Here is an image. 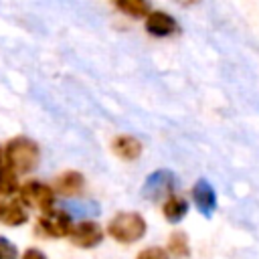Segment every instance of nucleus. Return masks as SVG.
Here are the masks:
<instances>
[{
  "label": "nucleus",
  "mask_w": 259,
  "mask_h": 259,
  "mask_svg": "<svg viewBox=\"0 0 259 259\" xmlns=\"http://www.w3.org/2000/svg\"><path fill=\"white\" fill-rule=\"evenodd\" d=\"M111 2L121 14L130 16V18H136V20L146 18L152 12L150 0H111Z\"/></svg>",
  "instance_id": "14"
},
{
  "label": "nucleus",
  "mask_w": 259,
  "mask_h": 259,
  "mask_svg": "<svg viewBox=\"0 0 259 259\" xmlns=\"http://www.w3.org/2000/svg\"><path fill=\"white\" fill-rule=\"evenodd\" d=\"M144 28L154 38H168L174 32H178V20L164 10H152L144 18Z\"/></svg>",
  "instance_id": "7"
},
{
  "label": "nucleus",
  "mask_w": 259,
  "mask_h": 259,
  "mask_svg": "<svg viewBox=\"0 0 259 259\" xmlns=\"http://www.w3.org/2000/svg\"><path fill=\"white\" fill-rule=\"evenodd\" d=\"M190 198L194 202V206L198 208L200 214L204 217H210L214 210H217V204H219V198H217V190L214 186L206 180V178H198L192 188H190Z\"/></svg>",
  "instance_id": "8"
},
{
  "label": "nucleus",
  "mask_w": 259,
  "mask_h": 259,
  "mask_svg": "<svg viewBox=\"0 0 259 259\" xmlns=\"http://www.w3.org/2000/svg\"><path fill=\"white\" fill-rule=\"evenodd\" d=\"M166 251L170 253L172 259H186L190 255V239L184 231L176 229L168 235L166 239Z\"/></svg>",
  "instance_id": "13"
},
{
  "label": "nucleus",
  "mask_w": 259,
  "mask_h": 259,
  "mask_svg": "<svg viewBox=\"0 0 259 259\" xmlns=\"http://www.w3.org/2000/svg\"><path fill=\"white\" fill-rule=\"evenodd\" d=\"M53 188H55L57 196H65V198L79 196L85 190V176L79 170H65L55 176Z\"/></svg>",
  "instance_id": "10"
},
{
  "label": "nucleus",
  "mask_w": 259,
  "mask_h": 259,
  "mask_svg": "<svg viewBox=\"0 0 259 259\" xmlns=\"http://www.w3.org/2000/svg\"><path fill=\"white\" fill-rule=\"evenodd\" d=\"M18 188H20L18 174L12 168H8L6 164L0 166V198L16 196L18 194Z\"/></svg>",
  "instance_id": "15"
},
{
  "label": "nucleus",
  "mask_w": 259,
  "mask_h": 259,
  "mask_svg": "<svg viewBox=\"0 0 259 259\" xmlns=\"http://www.w3.org/2000/svg\"><path fill=\"white\" fill-rule=\"evenodd\" d=\"M75 227V221L69 210L65 208H53L51 212L38 214L36 219V235L47 239H69L71 231Z\"/></svg>",
  "instance_id": "4"
},
{
  "label": "nucleus",
  "mask_w": 259,
  "mask_h": 259,
  "mask_svg": "<svg viewBox=\"0 0 259 259\" xmlns=\"http://www.w3.org/2000/svg\"><path fill=\"white\" fill-rule=\"evenodd\" d=\"M4 164L18 176L30 174L40 164V146L28 136H14L4 144Z\"/></svg>",
  "instance_id": "1"
},
{
  "label": "nucleus",
  "mask_w": 259,
  "mask_h": 259,
  "mask_svg": "<svg viewBox=\"0 0 259 259\" xmlns=\"http://www.w3.org/2000/svg\"><path fill=\"white\" fill-rule=\"evenodd\" d=\"M105 233L119 245H132L146 237L148 223H146L144 214H140L136 210H119L107 221Z\"/></svg>",
  "instance_id": "2"
},
{
  "label": "nucleus",
  "mask_w": 259,
  "mask_h": 259,
  "mask_svg": "<svg viewBox=\"0 0 259 259\" xmlns=\"http://www.w3.org/2000/svg\"><path fill=\"white\" fill-rule=\"evenodd\" d=\"M103 239H105V229L97 221H91V219L75 223L69 235V243L79 249H95L103 243Z\"/></svg>",
  "instance_id": "6"
},
{
  "label": "nucleus",
  "mask_w": 259,
  "mask_h": 259,
  "mask_svg": "<svg viewBox=\"0 0 259 259\" xmlns=\"http://www.w3.org/2000/svg\"><path fill=\"white\" fill-rule=\"evenodd\" d=\"M20 259H47V253L40 251L38 247H28L20 253Z\"/></svg>",
  "instance_id": "18"
},
{
  "label": "nucleus",
  "mask_w": 259,
  "mask_h": 259,
  "mask_svg": "<svg viewBox=\"0 0 259 259\" xmlns=\"http://www.w3.org/2000/svg\"><path fill=\"white\" fill-rule=\"evenodd\" d=\"M136 259H172V257H170V253L166 251V247L150 245V247H144L142 251H138Z\"/></svg>",
  "instance_id": "16"
},
{
  "label": "nucleus",
  "mask_w": 259,
  "mask_h": 259,
  "mask_svg": "<svg viewBox=\"0 0 259 259\" xmlns=\"http://www.w3.org/2000/svg\"><path fill=\"white\" fill-rule=\"evenodd\" d=\"M28 208L18 200V196L0 198V225L18 229L28 223Z\"/></svg>",
  "instance_id": "9"
},
{
  "label": "nucleus",
  "mask_w": 259,
  "mask_h": 259,
  "mask_svg": "<svg viewBox=\"0 0 259 259\" xmlns=\"http://www.w3.org/2000/svg\"><path fill=\"white\" fill-rule=\"evenodd\" d=\"M0 259H20V251L14 241L0 235Z\"/></svg>",
  "instance_id": "17"
},
{
  "label": "nucleus",
  "mask_w": 259,
  "mask_h": 259,
  "mask_svg": "<svg viewBox=\"0 0 259 259\" xmlns=\"http://www.w3.org/2000/svg\"><path fill=\"white\" fill-rule=\"evenodd\" d=\"M111 152L119 158V160H125V162H134L142 156L144 152V144L136 138V136H130V134H117L113 140H111Z\"/></svg>",
  "instance_id": "11"
},
{
  "label": "nucleus",
  "mask_w": 259,
  "mask_h": 259,
  "mask_svg": "<svg viewBox=\"0 0 259 259\" xmlns=\"http://www.w3.org/2000/svg\"><path fill=\"white\" fill-rule=\"evenodd\" d=\"M16 196L26 208H36L38 214L51 212L55 208V204H57V192H55L53 184L40 182V180L22 182Z\"/></svg>",
  "instance_id": "3"
},
{
  "label": "nucleus",
  "mask_w": 259,
  "mask_h": 259,
  "mask_svg": "<svg viewBox=\"0 0 259 259\" xmlns=\"http://www.w3.org/2000/svg\"><path fill=\"white\" fill-rule=\"evenodd\" d=\"M0 166H4V146H0Z\"/></svg>",
  "instance_id": "20"
},
{
  "label": "nucleus",
  "mask_w": 259,
  "mask_h": 259,
  "mask_svg": "<svg viewBox=\"0 0 259 259\" xmlns=\"http://www.w3.org/2000/svg\"><path fill=\"white\" fill-rule=\"evenodd\" d=\"M178 6H182V8H190V6H196V4H200L202 0H174Z\"/></svg>",
  "instance_id": "19"
},
{
  "label": "nucleus",
  "mask_w": 259,
  "mask_h": 259,
  "mask_svg": "<svg viewBox=\"0 0 259 259\" xmlns=\"http://www.w3.org/2000/svg\"><path fill=\"white\" fill-rule=\"evenodd\" d=\"M174 188H176L174 172H170L166 168H160V170L152 172L146 178V182L142 186V194L150 202H164L170 194H174Z\"/></svg>",
  "instance_id": "5"
},
{
  "label": "nucleus",
  "mask_w": 259,
  "mask_h": 259,
  "mask_svg": "<svg viewBox=\"0 0 259 259\" xmlns=\"http://www.w3.org/2000/svg\"><path fill=\"white\" fill-rule=\"evenodd\" d=\"M190 212V202L186 200V196L182 194H170L164 202H162V217L170 223V225H178L182 223Z\"/></svg>",
  "instance_id": "12"
}]
</instances>
